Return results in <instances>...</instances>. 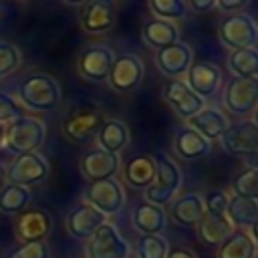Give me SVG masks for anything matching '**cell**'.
<instances>
[{"label": "cell", "instance_id": "35", "mask_svg": "<svg viewBox=\"0 0 258 258\" xmlns=\"http://www.w3.org/2000/svg\"><path fill=\"white\" fill-rule=\"evenodd\" d=\"M20 48L12 42L0 40V79L12 75L20 64Z\"/></svg>", "mask_w": 258, "mask_h": 258}, {"label": "cell", "instance_id": "26", "mask_svg": "<svg viewBox=\"0 0 258 258\" xmlns=\"http://www.w3.org/2000/svg\"><path fill=\"white\" fill-rule=\"evenodd\" d=\"M141 36H143L147 46L161 50V48H165V46H169V44L179 40V28L175 26V22L151 18V20H147L143 24Z\"/></svg>", "mask_w": 258, "mask_h": 258}, {"label": "cell", "instance_id": "15", "mask_svg": "<svg viewBox=\"0 0 258 258\" xmlns=\"http://www.w3.org/2000/svg\"><path fill=\"white\" fill-rule=\"evenodd\" d=\"M105 222H107V218L85 202L73 206L67 214V220H64L69 234L77 240H83V242H87L97 232V228L103 226Z\"/></svg>", "mask_w": 258, "mask_h": 258}, {"label": "cell", "instance_id": "17", "mask_svg": "<svg viewBox=\"0 0 258 258\" xmlns=\"http://www.w3.org/2000/svg\"><path fill=\"white\" fill-rule=\"evenodd\" d=\"M155 62H157V69L165 77H169V79H181L187 73V69L194 64V54H191V48L185 42L177 40V42H173V44L157 50Z\"/></svg>", "mask_w": 258, "mask_h": 258}, {"label": "cell", "instance_id": "36", "mask_svg": "<svg viewBox=\"0 0 258 258\" xmlns=\"http://www.w3.org/2000/svg\"><path fill=\"white\" fill-rule=\"evenodd\" d=\"M228 204H230V196L224 189H212V191H208V196L204 198L206 216H226Z\"/></svg>", "mask_w": 258, "mask_h": 258}, {"label": "cell", "instance_id": "31", "mask_svg": "<svg viewBox=\"0 0 258 258\" xmlns=\"http://www.w3.org/2000/svg\"><path fill=\"white\" fill-rule=\"evenodd\" d=\"M228 69L236 79H256L258 77V52L256 48L232 50L228 56Z\"/></svg>", "mask_w": 258, "mask_h": 258}, {"label": "cell", "instance_id": "32", "mask_svg": "<svg viewBox=\"0 0 258 258\" xmlns=\"http://www.w3.org/2000/svg\"><path fill=\"white\" fill-rule=\"evenodd\" d=\"M230 189L236 198L258 200V169L252 165V167L238 171L230 183Z\"/></svg>", "mask_w": 258, "mask_h": 258}, {"label": "cell", "instance_id": "42", "mask_svg": "<svg viewBox=\"0 0 258 258\" xmlns=\"http://www.w3.org/2000/svg\"><path fill=\"white\" fill-rule=\"evenodd\" d=\"M6 145V125H0V149Z\"/></svg>", "mask_w": 258, "mask_h": 258}, {"label": "cell", "instance_id": "44", "mask_svg": "<svg viewBox=\"0 0 258 258\" xmlns=\"http://www.w3.org/2000/svg\"><path fill=\"white\" fill-rule=\"evenodd\" d=\"M2 8H4V6H2V4H0V12H2Z\"/></svg>", "mask_w": 258, "mask_h": 258}, {"label": "cell", "instance_id": "28", "mask_svg": "<svg viewBox=\"0 0 258 258\" xmlns=\"http://www.w3.org/2000/svg\"><path fill=\"white\" fill-rule=\"evenodd\" d=\"M196 232L204 244L220 246L234 232V226L230 224V220L226 216H204L196 224Z\"/></svg>", "mask_w": 258, "mask_h": 258}, {"label": "cell", "instance_id": "22", "mask_svg": "<svg viewBox=\"0 0 258 258\" xmlns=\"http://www.w3.org/2000/svg\"><path fill=\"white\" fill-rule=\"evenodd\" d=\"M185 125L191 127L196 133H200L204 139H208L212 143V141H218L224 135V131L228 129L230 121H228L226 113H222L220 109L204 107L200 113H196L191 119H187Z\"/></svg>", "mask_w": 258, "mask_h": 258}, {"label": "cell", "instance_id": "43", "mask_svg": "<svg viewBox=\"0 0 258 258\" xmlns=\"http://www.w3.org/2000/svg\"><path fill=\"white\" fill-rule=\"evenodd\" d=\"M2 177H4V167L0 165V179H2Z\"/></svg>", "mask_w": 258, "mask_h": 258}, {"label": "cell", "instance_id": "8", "mask_svg": "<svg viewBox=\"0 0 258 258\" xmlns=\"http://www.w3.org/2000/svg\"><path fill=\"white\" fill-rule=\"evenodd\" d=\"M129 244L111 222L99 226L97 232L85 242L87 258H129Z\"/></svg>", "mask_w": 258, "mask_h": 258}, {"label": "cell", "instance_id": "30", "mask_svg": "<svg viewBox=\"0 0 258 258\" xmlns=\"http://www.w3.org/2000/svg\"><path fill=\"white\" fill-rule=\"evenodd\" d=\"M30 200H32V196H30L28 187L6 183L0 189V212L6 216H20L28 208Z\"/></svg>", "mask_w": 258, "mask_h": 258}, {"label": "cell", "instance_id": "34", "mask_svg": "<svg viewBox=\"0 0 258 258\" xmlns=\"http://www.w3.org/2000/svg\"><path fill=\"white\" fill-rule=\"evenodd\" d=\"M169 252V244L163 236H139L135 244L137 258H165Z\"/></svg>", "mask_w": 258, "mask_h": 258}, {"label": "cell", "instance_id": "29", "mask_svg": "<svg viewBox=\"0 0 258 258\" xmlns=\"http://www.w3.org/2000/svg\"><path fill=\"white\" fill-rule=\"evenodd\" d=\"M216 258H256V240L244 230H234L218 246Z\"/></svg>", "mask_w": 258, "mask_h": 258}, {"label": "cell", "instance_id": "12", "mask_svg": "<svg viewBox=\"0 0 258 258\" xmlns=\"http://www.w3.org/2000/svg\"><path fill=\"white\" fill-rule=\"evenodd\" d=\"M258 83L256 79H232L224 91V107L228 113L246 117L256 111Z\"/></svg>", "mask_w": 258, "mask_h": 258}, {"label": "cell", "instance_id": "7", "mask_svg": "<svg viewBox=\"0 0 258 258\" xmlns=\"http://www.w3.org/2000/svg\"><path fill=\"white\" fill-rule=\"evenodd\" d=\"M103 113L97 105L85 103L81 107H77L62 123V133L71 143L83 145L87 143L91 137L97 135L101 123H103Z\"/></svg>", "mask_w": 258, "mask_h": 258}, {"label": "cell", "instance_id": "6", "mask_svg": "<svg viewBox=\"0 0 258 258\" xmlns=\"http://www.w3.org/2000/svg\"><path fill=\"white\" fill-rule=\"evenodd\" d=\"M83 202L93 206L97 212H101L105 218L111 214H117L125 206V189L119 179H99L91 181L87 189L83 191Z\"/></svg>", "mask_w": 258, "mask_h": 258}, {"label": "cell", "instance_id": "11", "mask_svg": "<svg viewBox=\"0 0 258 258\" xmlns=\"http://www.w3.org/2000/svg\"><path fill=\"white\" fill-rule=\"evenodd\" d=\"M115 56H117L115 50L111 46H107V44H99V42L97 44H89L79 54L77 71L89 83L107 81V75H109V69H111Z\"/></svg>", "mask_w": 258, "mask_h": 258}, {"label": "cell", "instance_id": "16", "mask_svg": "<svg viewBox=\"0 0 258 258\" xmlns=\"http://www.w3.org/2000/svg\"><path fill=\"white\" fill-rule=\"evenodd\" d=\"M119 167H121L119 155L107 153V151H103L99 147L89 149L87 153H83V157L79 161V169H81L83 177L89 179V181H99V179L115 177Z\"/></svg>", "mask_w": 258, "mask_h": 258}, {"label": "cell", "instance_id": "4", "mask_svg": "<svg viewBox=\"0 0 258 258\" xmlns=\"http://www.w3.org/2000/svg\"><path fill=\"white\" fill-rule=\"evenodd\" d=\"M218 36H220L222 44L232 48V50L254 48L256 40H258V26L250 14L236 12V14H228L220 22Z\"/></svg>", "mask_w": 258, "mask_h": 258}, {"label": "cell", "instance_id": "23", "mask_svg": "<svg viewBox=\"0 0 258 258\" xmlns=\"http://www.w3.org/2000/svg\"><path fill=\"white\" fill-rule=\"evenodd\" d=\"M131 224L141 236H161L167 226V214L163 208L143 202L135 206L131 214Z\"/></svg>", "mask_w": 258, "mask_h": 258}, {"label": "cell", "instance_id": "9", "mask_svg": "<svg viewBox=\"0 0 258 258\" xmlns=\"http://www.w3.org/2000/svg\"><path fill=\"white\" fill-rule=\"evenodd\" d=\"M224 151L236 157H254L258 149V125L256 119H244L230 123L224 135L220 137Z\"/></svg>", "mask_w": 258, "mask_h": 258}, {"label": "cell", "instance_id": "37", "mask_svg": "<svg viewBox=\"0 0 258 258\" xmlns=\"http://www.w3.org/2000/svg\"><path fill=\"white\" fill-rule=\"evenodd\" d=\"M22 113L24 109L20 107V103L12 95L0 91V125H8L16 121L18 117H22Z\"/></svg>", "mask_w": 258, "mask_h": 258}, {"label": "cell", "instance_id": "18", "mask_svg": "<svg viewBox=\"0 0 258 258\" xmlns=\"http://www.w3.org/2000/svg\"><path fill=\"white\" fill-rule=\"evenodd\" d=\"M222 79H224L222 71L212 62H196L185 73V85L202 101L210 99L218 93V89L222 85Z\"/></svg>", "mask_w": 258, "mask_h": 258}, {"label": "cell", "instance_id": "14", "mask_svg": "<svg viewBox=\"0 0 258 258\" xmlns=\"http://www.w3.org/2000/svg\"><path fill=\"white\" fill-rule=\"evenodd\" d=\"M117 22V6L113 0H89L83 4L81 26L89 34H105Z\"/></svg>", "mask_w": 258, "mask_h": 258}, {"label": "cell", "instance_id": "10", "mask_svg": "<svg viewBox=\"0 0 258 258\" xmlns=\"http://www.w3.org/2000/svg\"><path fill=\"white\" fill-rule=\"evenodd\" d=\"M145 75V67L141 62V58L137 54H119L115 56L109 75H107V83L113 91L117 93H131L135 91Z\"/></svg>", "mask_w": 258, "mask_h": 258}, {"label": "cell", "instance_id": "33", "mask_svg": "<svg viewBox=\"0 0 258 258\" xmlns=\"http://www.w3.org/2000/svg\"><path fill=\"white\" fill-rule=\"evenodd\" d=\"M147 8L151 10V14L155 18L167 20V22H173L177 18L187 16V2L185 0H149Z\"/></svg>", "mask_w": 258, "mask_h": 258}, {"label": "cell", "instance_id": "3", "mask_svg": "<svg viewBox=\"0 0 258 258\" xmlns=\"http://www.w3.org/2000/svg\"><path fill=\"white\" fill-rule=\"evenodd\" d=\"M46 137V125L42 119L32 115H22L6 125V145L14 155L34 153Z\"/></svg>", "mask_w": 258, "mask_h": 258}, {"label": "cell", "instance_id": "5", "mask_svg": "<svg viewBox=\"0 0 258 258\" xmlns=\"http://www.w3.org/2000/svg\"><path fill=\"white\" fill-rule=\"evenodd\" d=\"M50 165L48 161L38 153H24V155H16L14 161L8 163V167L4 169V179L6 183L12 185H22V187H30L36 183H42L48 177Z\"/></svg>", "mask_w": 258, "mask_h": 258}, {"label": "cell", "instance_id": "1", "mask_svg": "<svg viewBox=\"0 0 258 258\" xmlns=\"http://www.w3.org/2000/svg\"><path fill=\"white\" fill-rule=\"evenodd\" d=\"M16 101L32 111H52L60 103V85L48 73H32L18 85Z\"/></svg>", "mask_w": 258, "mask_h": 258}, {"label": "cell", "instance_id": "41", "mask_svg": "<svg viewBox=\"0 0 258 258\" xmlns=\"http://www.w3.org/2000/svg\"><path fill=\"white\" fill-rule=\"evenodd\" d=\"M165 258H198L196 252H191L189 248H173L167 252Z\"/></svg>", "mask_w": 258, "mask_h": 258}, {"label": "cell", "instance_id": "27", "mask_svg": "<svg viewBox=\"0 0 258 258\" xmlns=\"http://www.w3.org/2000/svg\"><path fill=\"white\" fill-rule=\"evenodd\" d=\"M226 218L234 226V230H250L256 228L258 220V200H246V198H230Z\"/></svg>", "mask_w": 258, "mask_h": 258}, {"label": "cell", "instance_id": "39", "mask_svg": "<svg viewBox=\"0 0 258 258\" xmlns=\"http://www.w3.org/2000/svg\"><path fill=\"white\" fill-rule=\"evenodd\" d=\"M248 0H216V8H220L226 14H236L246 8Z\"/></svg>", "mask_w": 258, "mask_h": 258}, {"label": "cell", "instance_id": "24", "mask_svg": "<svg viewBox=\"0 0 258 258\" xmlns=\"http://www.w3.org/2000/svg\"><path fill=\"white\" fill-rule=\"evenodd\" d=\"M129 139H131L129 127L121 119H107L101 123L99 131H97L99 149L113 153V155H119L129 145Z\"/></svg>", "mask_w": 258, "mask_h": 258}, {"label": "cell", "instance_id": "25", "mask_svg": "<svg viewBox=\"0 0 258 258\" xmlns=\"http://www.w3.org/2000/svg\"><path fill=\"white\" fill-rule=\"evenodd\" d=\"M123 177L131 187H137V189L149 187L155 177V157L147 153L131 157L123 167Z\"/></svg>", "mask_w": 258, "mask_h": 258}, {"label": "cell", "instance_id": "20", "mask_svg": "<svg viewBox=\"0 0 258 258\" xmlns=\"http://www.w3.org/2000/svg\"><path fill=\"white\" fill-rule=\"evenodd\" d=\"M173 151L183 161H198L212 151V143L196 133L191 127L181 125L173 133Z\"/></svg>", "mask_w": 258, "mask_h": 258}, {"label": "cell", "instance_id": "21", "mask_svg": "<svg viewBox=\"0 0 258 258\" xmlns=\"http://www.w3.org/2000/svg\"><path fill=\"white\" fill-rule=\"evenodd\" d=\"M169 216L179 226H196L206 216L202 194L198 191L177 194L173 202L169 204Z\"/></svg>", "mask_w": 258, "mask_h": 258}, {"label": "cell", "instance_id": "38", "mask_svg": "<svg viewBox=\"0 0 258 258\" xmlns=\"http://www.w3.org/2000/svg\"><path fill=\"white\" fill-rule=\"evenodd\" d=\"M8 258H50V248L44 240L42 242H28V244H22L16 250H12L8 254Z\"/></svg>", "mask_w": 258, "mask_h": 258}, {"label": "cell", "instance_id": "19", "mask_svg": "<svg viewBox=\"0 0 258 258\" xmlns=\"http://www.w3.org/2000/svg\"><path fill=\"white\" fill-rule=\"evenodd\" d=\"M50 228H52L50 216L44 210L34 208V210H24L18 216L14 232L20 242L28 244V242H42L50 234Z\"/></svg>", "mask_w": 258, "mask_h": 258}, {"label": "cell", "instance_id": "2", "mask_svg": "<svg viewBox=\"0 0 258 258\" xmlns=\"http://www.w3.org/2000/svg\"><path fill=\"white\" fill-rule=\"evenodd\" d=\"M181 189V169L179 165L167 157L159 155L155 159V177L149 187H145V202L165 208L173 202V198Z\"/></svg>", "mask_w": 258, "mask_h": 258}, {"label": "cell", "instance_id": "13", "mask_svg": "<svg viewBox=\"0 0 258 258\" xmlns=\"http://www.w3.org/2000/svg\"><path fill=\"white\" fill-rule=\"evenodd\" d=\"M163 99L173 109V113L183 121L191 119L196 113H200L204 109V101L196 93H191V89L181 79H171L165 83Z\"/></svg>", "mask_w": 258, "mask_h": 258}, {"label": "cell", "instance_id": "40", "mask_svg": "<svg viewBox=\"0 0 258 258\" xmlns=\"http://www.w3.org/2000/svg\"><path fill=\"white\" fill-rule=\"evenodd\" d=\"M187 8H191L196 14H208L216 10V0H191Z\"/></svg>", "mask_w": 258, "mask_h": 258}]
</instances>
